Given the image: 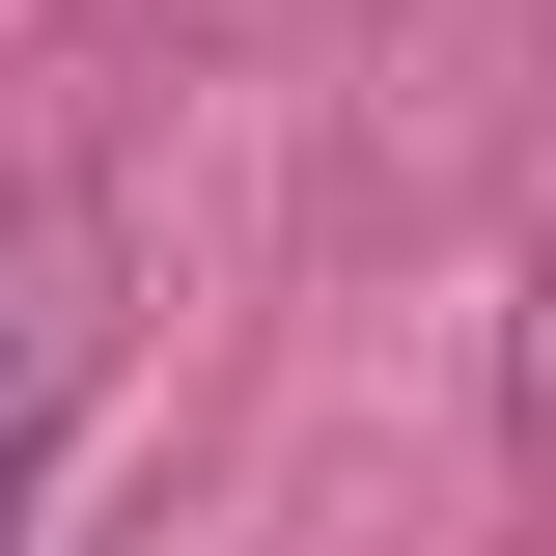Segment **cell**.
Here are the masks:
<instances>
[{"label":"cell","instance_id":"obj_1","mask_svg":"<svg viewBox=\"0 0 556 556\" xmlns=\"http://www.w3.org/2000/svg\"><path fill=\"white\" fill-rule=\"evenodd\" d=\"M28 445H56V306H0V529H28Z\"/></svg>","mask_w":556,"mask_h":556}]
</instances>
